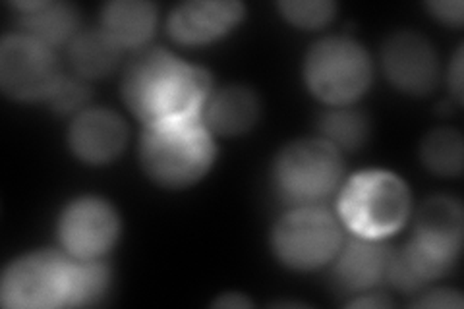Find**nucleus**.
Masks as SVG:
<instances>
[{
	"label": "nucleus",
	"mask_w": 464,
	"mask_h": 309,
	"mask_svg": "<svg viewBox=\"0 0 464 309\" xmlns=\"http://www.w3.org/2000/svg\"><path fill=\"white\" fill-rule=\"evenodd\" d=\"M411 191L389 170H362L348 179L339 194L337 211L354 237L385 240L402 228L411 215Z\"/></svg>",
	"instance_id": "nucleus-5"
},
{
	"label": "nucleus",
	"mask_w": 464,
	"mask_h": 309,
	"mask_svg": "<svg viewBox=\"0 0 464 309\" xmlns=\"http://www.w3.org/2000/svg\"><path fill=\"white\" fill-rule=\"evenodd\" d=\"M372 58L358 41L327 37L317 41L304 61L308 90L331 107H348L372 83Z\"/></svg>",
	"instance_id": "nucleus-7"
},
{
	"label": "nucleus",
	"mask_w": 464,
	"mask_h": 309,
	"mask_svg": "<svg viewBox=\"0 0 464 309\" xmlns=\"http://www.w3.org/2000/svg\"><path fill=\"white\" fill-rule=\"evenodd\" d=\"M244 18V5L237 0H188L169 16V34L180 45H208L227 35Z\"/></svg>",
	"instance_id": "nucleus-12"
},
{
	"label": "nucleus",
	"mask_w": 464,
	"mask_h": 309,
	"mask_svg": "<svg viewBox=\"0 0 464 309\" xmlns=\"http://www.w3.org/2000/svg\"><path fill=\"white\" fill-rule=\"evenodd\" d=\"M462 136L451 128L430 131L420 147L424 165L440 176H459L462 172Z\"/></svg>",
	"instance_id": "nucleus-20"
},
{
	"label": "nucleus",
	"mask_w": 464,
	"mask_h": 309,
	"mask_svg": "<svg viewBox=\"0 0 464 309\" xmlns=\"http://www.w3.org/2000/svg\"><path fill=\"white\" fill-rule=\"evenodd\" d=\"M279 10L296 27L317 29L333 20L337 6L331 0H283Z\"/></svg>",
	"instance_id": "nucleus-21"
},
{
	"label": "nucleus",
	"mask_w": 464,
	"mask_h": 309,
	"mask_svg": "<svg viewBox=\"0 0 464 309\" xmlns=\"http://www.w3.org/2000/svg\"><path fill=\"white\" fill-rule=\"evenodd\" d=\"M464 234L462 205L455 198H430L416 217L412 238L391 261L387 281L406 294L424 290L451 271Z\"/></svg>",
	"instance_id": "nucleus-3"
},
{
	"label": "nucleus",
	"mask_w": 464,
	"mask_h": 309,
	"mask_svg": "<svg viewBox=\"0 0 464 309\" xmlns=\"http://www.w3.org/2000/svg\"><path fill=\"white\" fill-rule=\"evenodd\" d=\"M395 252L382 240L354 237L335 256V283L346 294H366L389 278Z\"/></svg>",
	"instance_id": "nucleus-14"
},
{
	"label": "nucleus",
	"mask_w": 464,
	"mask_h": 309,
	"mask_svg": "<svg viewBox=\"0 0 464 309\" xmlns=\"http://www.w3.org/2000/svg\"><path fill=\"white\" fill-rule=\"evenodd\" d=\"M111 269L101 259H76L58 249H37L12 261L0 281V302L10 309L93 305L105 296Z\"/></svg>",
	"instance_id": "nucleus-1"
},
{
	"label": "nucleus",
	"mask_w": 464,
	"mask_h": 309,
	"mask_svg": "<svg viewBox=\"0 0 464 309\" xmlns=\"http://www.w3.org/2000/svg\"><path fill=\"white\" fill-rule=\"evenodd\" d=\"M317 128L319 134H322V140H325L333 147H337L339 151L358 150V147L368 141L372 130L368 116L364 112L346 107H337L324 112L319 116Z\"/></svg>",
	"instance_id": "nucleus-19"
},
{
	"label": "nucleus",
	"mask_w": 464,
	"mask_h": 309,
	"mask_svg": "<svg viewBox=\"0 0 464 309\" xmlns=\"http://www.w3.org/2000/svg\"><path fill=\"white\" fill-rule=\"evenodd\" d=\"M343 246V228L335 215L317 205L288 211L271 234V247L288 269L314 271L331 263Z\"/></svg>",
	"instance_id": "nucleus-8"
},
{
	"label": "nucleus",
	"mask_w": 464,
	"mask_h": 309,
	"mask_svg": "<svg viewBox=\"0 0 464 309\" xmlns=\"http://www.w3.org/2000/svg\"><path fill=\"white\" fill-rule=\"evenodd\" d=\"M259 116V101L256 93L244 85H228L211 93L203 121L213 134L242 136L252 130Z\"/></svg>",
	"instance_id": "nucleus-17"
},
{
	"label": "nucleus",
	"mask_w": 464,
	"mask_h": 309,
	"mask_svg": "<svg viewBox=\"0 0 464 309\" xmlns=\"http://www.w3.org/2000/svg\"><path fill=\"white\" fill-rule=\"evenodd\" d=\"M351 307H387L391 305V302L387 298H382V296H370V294H360V298L353 300L351 304H348Z\"/></svg>",
	"instance_id": "nucleus-27"
},
{
	"label": "nucleus",
	"mask_w": 464,
	"mask_h": 309,
	"mask_svg": "<svg viewBox=\"0 0 464 309\" xmlns=\"http://www.w3.org/2000/svg\"><path fill=\"white\" fill-rule=\"evenodd\" d=\"M449 87L459 102H462V47L457 49L453 63L449 66Z\"/></svg>",
	"instance_id": "nucleus-25"
},
{
	"label": "nucleus",
	"mask_w": 464,
	"mask_h": 309,
	"mask_svg": "<svg viewBox=\"0 0 464 309\" xmlns=\"http://www.w3.org/2000/svg\"><path fill=\"white\" fill-rule=\"evenodd\" d=\"M14 6L22 10V34L45 43L53 49L72 43L80 34V14L72 5L32 0V3H16Z\"/></svg>",
	"instance_id": "nucleus-16"
},
{
	"label": "nucleus",
	"mask_w": 464,
	"mask_h": 309,
	"mask_svg": "<svg viewBox=\"0 0 464 309\" xmlns=\"http://www.w3.org/2000/svg\"><path fill=\"white\" fill-rule=\"evenodd\" d=\"M213 305L217 307H250L252 302L242 296V294H223L219 300H215Z\"/></svg>",
	"instance_id": "nucleus-26"
},
{
	"label": "nucleus",
	"mask_w": 464,
	"mask_h": 309,
	"mask_svg": "<svg viewBox=\"0 0 464 309\" xmlns=\"http://www.w3.org/2000/svg\"><path fill=\"white\" fill-rule=\"evenodd\" d=\"M389 82L411 95H428L440 78V61L431 43L416 32H397L382 51Z\"/></svg>",
	"instance_id": "nucleus-11"
},
{
	"label": "nucleus",
	"mask_w": 464,
	"mask_h": 309,
	"mask_svg": "<svg viewBox=\"0 0 464 309\" xmlns=\"http://www.w3.org/2000/svg\"><path fill=\"white\" fill-rule=\"evenodd\" d=\"M121 218L107 199L83 196L70 201L58 218V240L76 259H101L119 240Z\"/></svg>",
	"instance_id": "nucleus-10"
},
{
	"label": "nucleus",
	"mask_w": 464,
	"mask_h": 309,
	"mask_svg": "<svg viewBox=\"0 0 464 309\" xmlns=\"http://www.w3.org/2000/svg\"><path fill=\"white\" fill-rule=\"evenodd\" d=\"M53 47L25 34L6 35L0 43V87L16 101L49 99L63 80Z\"/></svg>",
	"instance_id": "nucleus-9"
},
{
	"label": "nucleus",
	"mask_w": 464,
	"mask_h": 309,
	"mask_svg": "<svg viewBox=\"0 0 464 309\" xmlns=\"http://www.w3.org/2000/svg\"><path fill=\"white\" fill-rule=\"evenodd\" d=\"M209 97V72L163 47L140 51L124 70L122 99L143 126L203 114Z\"/></svg>",
	"instance_id": "nucleus-2"
},
{
	"label": "nucleus",
	"mask_w": 464,
	"mask_h": 309,
	"mask_svg": "<svg viewBox=\"0 0 464 309\" xmlns=\"http://www.w3.org/2000/svg\"><path fill=\"white\" fill-rule=\"evenodd\" d=\"M341 151L322 138L288 143L275 159L273 186L293 208L317 205L327 199L343 180Z\"/></svg>",
	"instance_id": "nucleus-6"
},
{
	"label": "nucleus",
	"mask_w": 464,
	"mask_h": 309,
	"mask_svg": "<svg viewBox=\"0 0 464 309\" xmlns=\"http://www.w3.org/2000/svg\"><path fill=\"white\" fill-rule=\"evenodd\" d=\"M416 307H455L460 309L464 305V300L457 290H445V288H438L422 294V298L414 302Z\"/></svg>",
	"instance_id": "nucleus-23"
},
{
	"label": "nucleus",
	"mask_w": 464,
	"mask_h": 309,
	"mask_svg": "<svg viewBox=\"0 0 464 309\" xmlns=\"http://www.w3.org/2000/svg\"><path fill=\"white\" fill-rule=\"evenodd\" d=\"M213 131L203 114L145 124L140 140V160L150 179L169 189L196 184L215 163Z\"/></svg>",
	"instance_id": "nucleus-4"
},
{
	"label": "nucleus",
	"mask_w": 464,
	"mask_h": 309,
	"mask_svg": "<svg viewBox=\"0 0 464 309\" xmlns=\"http://www.w3.org/2000/svg\"><path fill=\"white\" fill-rule=\"evenodd\" d=\"M155 25L157 8L148 0H112L101 12V32L119 49L143 47Z\"/></svg>",
	"instance_id": "nucleus-15"
},
{
	"label": "nucleus",
	"mask_w": 464,
	"mask_h": 309,
	"mask_svg": "<svg viewBox=\"0 0 464 309\" xmlns=\"http://www.w3.org/2000/svg\"><path fill=\"white\" fill-rule=\"evenodd\" d=\"M428 10L447 25H460L464 18L462 0H433V3H428Z\"/></svg>",
	"instance_id": "nucleus-24"
},
{
	"label": "nucleus",
	"mask_w": 464,
	"mask_h": 309,
	"mask_svg": "<svg viewBox=\"0 0 464 309\" xmlns=\"http://www.w3.org/2000/svg\"><path fill=\"white\" fill-rule=\"evenodd\" d=\"M128 140V128L109 109L82 111L68 130L70 150L83 163L105 165L119 157Z\"/></svg>",
	"instance_id": "nucleus-13"
},
{
	"label": "nucleus",
	"mask_w": 464,
	"mask_h": 309,
	"mask_svg": "<svg viewBox=\"0 0 464 309\" xmlns=\"http://www.w3.org/2000/svg\"><path fill=\"white\" fill-rule=\"evenodd\" d=\"M87 97H90V90H87L85 83L78 78H68L63 76V80L58 82L56 90L49 97V102L56 112H74L80 111L85 102Z\"/></svg>",
	"instance_id": "nucleus-22"
},
{
	"label": "nucleus",
	"mask_w": 464,
	"mask_h": 309,
	"mask_svg": "<svg viewBox=\"0 0 464 309\" xmlns=\"http://www.w3.org/2000/svg\"><path fill=\"white\" fill-rule=\"evenodd\" d=\"M121 51L99 27L80 32L70 43L68 58L80 78L101 80L119 64Z\"/></svg>",
	"instance_id": "nucleus-18"
}]
</instances>
